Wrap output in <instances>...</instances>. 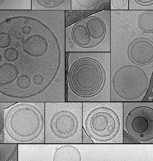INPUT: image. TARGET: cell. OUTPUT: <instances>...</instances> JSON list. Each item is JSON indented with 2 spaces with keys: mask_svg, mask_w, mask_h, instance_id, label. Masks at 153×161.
<instances>
[{
  "mask_svg": "<svg viewBox=\"0 0 153 161\" xmlns=\"http://www.w3.org/2000/svg\"><path fill=\"white\" fill-rule=\"evenodd\" d=\"M64 10H0V102H66Z\"/></svg>",
  "mask_w": 153,
  "mask_h": 161,
  "instance_id": "obj_1",
  "label": "cell"
},
{
  "mask_svg": "<svg viewBox=\"0 0 153 161\" xmlns=\"http://www.w3.org/2000/svg\"><path fill=\"white\" fill-rule=\"evenodd\" d=\"M44 103H14L5 109L4 143H45Z\"/></svg>",
  "mask_w": 153,
  "mask_h": 161,
  "instance_id": "obj_2",
  "label": "cell"
},
{
  "mask_svg": "<svg viewBox=\"0 0 153 161\" xmlns=\"http://www.w3.org/2000/svg\"><path fill=\"white\" fill-rule=\"evenodd\" d=\"M123 103H82V126L94 144H123Z\"/></svg>",
  "mask_w": 153,
  "mask_h": 161,
  "instance_id": "obj_3",
  "label": "cell"
},
{
  "mask_svg": "<svg viewBox=\"0 0 153 161\" xmlns=\"http://www.w3.org/2000/svg\"><path fill=\"white\" fill-rule=\"evenodd\" d=\"M44 125V143H82V103H45Z\"/></svg>",
  "mask_w": 153,
  "mask_h": 161,
  "instance_id": "obj_4",
  "label": "cell"
},
{
  "mask_svg": "<svg viewBox=\"0 0 153 161\" xmlns=\"http://www.w3.org/2000/svg\"><path fill=\"white\" fill-rule=\"evenodd\" d=\"M66 68V102H81L97 97L105 85L106 76L96 60L84 58L75 60Z\"/></svg>",
  "mask_w": 153,
  "mask_h": 161,
  "instance_id": "obj_5",
  "label": "cell"
},
{
  "mask_svg": "<svg viewBox=\"0 0 153 161\" xmlns=\"http://www.w3.org/2000/svg\"><path fill=\"white\" fill-rule=\"evenodd\" d=\"M152 79L137 66L120 67L111 79L110 101L141 102Z\"/></svg>",
  "mask_w": 153,
  "mask_h": 161,
  "instance_id": "obj_6",
  "label": "cell"
},
{
  "mask_svg": "<svg viewBox=\"0 0 153 161\" xmlns=\"http://www.w3.org/2000/svg\"><path fill=\"white\" fill-rule=\"evenodd\" d=\"M79 144H18V161H80Z\"/></svg>",
  "mask_w": 153,
  "mask_h": 161,
  "instance_id": "obj_7",
  "label": "cell"
},
{
  "mask_svg": "<svg viewBox=\"0 0 153 161\" xmlns=\"http://www.w3.org/2000/svg\"><path fill=\"white\" fill-rule=\"evenodd\" d=\"M135 104L129 110L123 107V130L141 144H153V103Z\"/></svg>",
  "mask_w": 153,
  "mask_h": 161,
  "instance_id": "obj_8",
  "label": "cell"
},
{
  "mask_svg": "<svg viewBox=\"0 0 153 161\" xmlns=\"http://www.w3.org/2000/svg\"><path fill=\"white\" fill-rule=\"evenodd\" d=\"M129 53L130 58L137 64H148L153 62V42L147 39H139L132 43Z\"/></svg>",
  "mask_w": 153,
  "mask_h": 161,
  "instance_id": "obj_9",
  "label": "cell"
},
{
  "mask_svg": "<svg viewBox=\"0 0 153 161\" xmlns=\"http://www.w3.org/2000/svg\"><path fill=\"white\" fill-rule=\"evenodd\" d=\"M69 40L77 46L84 47L90 45L92 39L84 23L80 21L65 26V41Z\"/></svg>",
  "mask_w": 153,
  "mask_h": 161,
  "instance_id": "obj_10",
  "label": "cell"
},
{
  "mask_svg": "<svg viewBox=\"0 0 153 161\" xmlns=\"http://www.w3.org/2000/svg\"><path fill=\"white\" fill-rule=\"evenodd\" d=\"M71 1L66 0H31V10H71Z\"/></svg>",
  "mask_w": 153,
  "mask_h": 161,
  "instance_id": "obj_11",
  "label": "cell"
},
{
  "mask_svg": "<svg viewBox=\"0 0 153 161\" xmlns=\"http://www.w3.org/2000/svg\"><path fill=\"white\" fill-rule=\"evenodd\" d=\"M84 23L92 39L100 40L105 34L106 27L104 22L96 17L88 18Z\"/></svg>",
  "mask_w": 153,
  "mask_h": 161,
  "instance_id": "obj_12",
  "label": "cell"
},
{
  "mask_svg": "<svg viewBox=\"0 0 153 161\" xmlns=\"http://www.w3.org/2000/svg\"><path fill=\"white\" fill-rule=\"evenodd\" d=\"M138 24L140 29L144 32L153 33V10L143 12L139 16Z\"/></svg>",
  "mask_w": 153,
  "mask_h": 161,
  "instance_id": "obj_13",
  "label": "cell"
},
{
  "mask_svg": "<svg viewBox=\"0 0 153 161\" xmlns=\"http://www.w3.org/2000/svg\"><path fill=\"white\" fill-rule=\"evenodd\" d=\"M18 146V144L0 143V161L9 160Z\"/></svg>",
  "mask_w": 153,
  "mask_h": 161,
  "instance_id": "obj_14",
  "label": "cell"
},
{
  "mask_svg": "<svg viewBox=\"0 0 153 161\" xmlns=\"http://www.w3.org/2000/svg\"><path fill=\"white\" fill-rule=\"evenodd\" d=\"M11 103H1L0 102V135L4 130V125L5 109L11 106Z\"/></svg>",
  "mask_w": 153,
  "mask_h": 161,
  "instance_id": "obj_15",
  "label": "cell"
},
{
  "mask_svg": "<svg viewBox=\"0 0 153 161\" xmlns=\"http://www.w3.org/2000/svg\"><path fill=\"white\" fill-rule=\"evenodd\" d=\"M110 3L109 0H103L99 1L94 7V10H110Z\"/></svg>",
  "mask_w": 153,
  "mask_h": 161,
  "instance_id": "obj_16",
  "label": "cell"
},
{
  "mask_svg": "<svg viewBox=\"0 0 153 161\" xmlns=\"http://www.w3.org/2000/svg\"><path fill=\"white\" fill-rule=\"evenodd\" d=\"M75 3L80 6L84 8H90L95 6L97 3L99 2V0H90V1H81V0H76L74 1Z\"/></svg>",
  "mask_w": 153,
  "mask_h": 161,
  "instance_id": "obj_17",
  "label": "cell"
},
{
  "mask_svg": "<svg viewBox=\"0 0 153 161\" xmlns=\"http://www.w3.org/2000/svg\"><path fill=\"white\" fill-rule=\"evenodd\" d=\"M123 144H141V143L134 139L126 131L123 130Z\"/></svg>",
  "mask_w": 153,
  "mask_h": 161,
  "instance_id": "obj_18",
  "label": "cell"
},
{
  "mask_svg": "<svg viewBox=\"0 0 153 161\" xmlns=\"http://www.w3.org/2000/svg\"><path fill=\"white\" fill-rule=\"evenodd\" d=\"M82 143L83 144H93L92 138L87 134L85 130H82Z\"/></svg>",
  "mask_w": 153,
  "mask_h": 161,
  "instance_id": "obj_19",
  "label": "cell"
},
{
  "mask_svg": "<svg viewBox=\"0 0 153 161\" xmlns=\"http://www.w3.org/2000/svg\"><path fill=\"white\" fill-rule=\"evenodd\" d=\"M128 1H111L113 7L117 9H121L126 5Z\"/></svg>",
  "mask_w": 153,
  "mask_h": 161,
  "instance_id": "obj_20",
  "label": "cell"
},
{
  "mask_svg": "<svg viewBox=\"0 0 153 161\" xmlns=\"http://www.w3.org/2000/svg\"><path fill=\"white\" fill-rule=\"evenodd\" d=\"M135 1L143 6H149L153 4V0H135Z\"/></svg>",
  "mask_w": 153,
  "mask_h": 161,
  "instance_id": "obj_21",
  "label": "cell"
}]
</instances>
